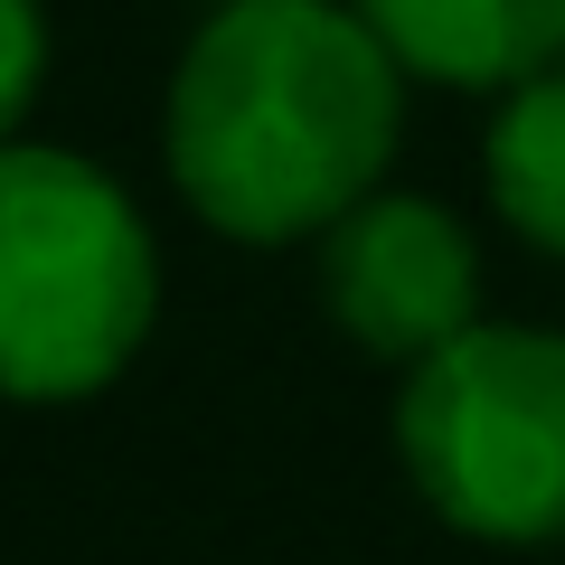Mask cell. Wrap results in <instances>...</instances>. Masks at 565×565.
<instances>
[{
	"label": "cell",
	"mask_w": 565,
	"mask_h": 565,
	"mask_svg": "<svg viewBox=\"0 0 565 565\" xmlns=\"http://www.w3.org/2000/svg\"><path fill=\"white\" fill-rule=\"evenodd\" d=\"M405 66L349 0H226L170 76L161 151L217 236L302 245L377 199Z\"/></svg>",
	"instance_id": "1"
},
{
	"label": "cell",
	"mask_w": 565,
	"mask_h": 565,
	"mask_svg": "<svg viewBox=\"0 0 565 565\" xmlns=\"http://www.w3.org/2000/svg\"><path fill=\"white\" fill-rule=\"evenodd\" d=\"M161 255L114 180L47 141H0V396L76 405L132 367Z\"/></svg>",
	"instance_id": "2"
},
{
	"label": "cell",
	"mask_w": 565,
	"mask_h": 565,
	"mask_svg": "<svg viewBox=\"0 0 565 565\" xmlns=\"http://www.w3.org/2000/svg\"><path fill=\"white\" fill-rule=\"evenodd\" d=\"M405 481L481 546L565 537V340L519 321H481L396 396Z\"/></svg>",
	"instance_id": "3"
},
{
	"label": "cell",
	"mask_w": 565,
	"mask_h": 565,
	"mask_svg": "<svg viewBox=\"0 0 565 565\" xmlns=\"http://www.w3.org/2000/svg\"><path fill=\"white\" fill-rule=\"evenodd\" d=\"M321 292L330 321L367 349V359L424 367L462 330H481V255H471L462 217L434 199H359L321 236Z\"/></svg>",
	"instance_id": "4"
},
{
	"label": "cell",
	"mask_w": 565,
	"mask_h": 565,
	"mask_svg": "<svg viewBox=\"0 0 565 565\" xmlns=\"http://www.w3.org/2000/svg\"><path fill=\"white\" fill-rule=\"evenodd\" d=\"M386 39V57L424 85L509 95L565 57V0H349Z\"/></svg>",
	"instance_id": "5"
},
{
	"label": "cell",
	"mask_w": 565,
	"mask_h": 565,
	"mask_svg": "<svg viewBox=\"0 0 565 565\" xmlns=\"http://www.w3.org/2000/svg\"><path fill=\"white\" fill-rule=\"evenodd\" d=\"M490 199L537 255L565 264V57L500 95V114H490Z\"/></svg>",
	"instance_id": "6"
},
{
	"label": "cell",
	"mask_w": 565,
	"mask_h": 565,
	"mask_svg": "<svg viewBox=\"0 0 565 565\" xmlns=\"http://www.w3.org/2000/svg\"><path fill=\"white\" fill-rule=\"evenodd\" d=\"M39 85H47V10L39 0H0V141H20Z\"/></svg>",
	"instance_id": "7"
}]
</instances>
